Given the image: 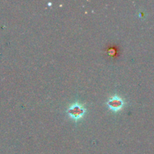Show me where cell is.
<instances>
[{
	"label": "cell",
	"mask_w": 154,
	"mask_h": 154,
	"mask_svg": "<svg viewBox=\"0 0 154 154\" xmlns=\"http://www.w3.org/2000/svg\"><path fill=\"white\" fill-rule=\"evenodd\" d=\"M109 105L111 108H120L122 105V102L119 99H113L112 101H110Z\"/></svg>",
	"instance_id": "6da1fadb"
}]
</instances>
